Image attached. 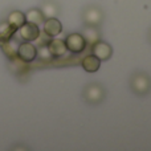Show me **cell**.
<instances>
[{
  "instance_id": "obj_7",
  "label": "cell",
  "mask_w": 151,
  "mask_h": 151,
  "mask_svg": "<svg viewBox=\"0 0 151 151\" xmlns=\"http://www.w3.org/2000/svg\"><path fill=\"white\" fill-rule=\"evenodd\" d=\"M99 66H101V60H99L98 57H96L94 55L86 56L82 60V68L85 69L86 72H89V73L97 72L99 69Z\"/></svg>"
},
{
  "instance_id": "obj_11",
  "label": "cell",
  "mask_w": 151,
  "mask_h": 151,
  "mask_svg": "<svg viewBox=\"0 0 151 151\" xmlns=\"http://www.w3.org/2000/svg\"><path fill=\"white\" fill-rule=\"evenodd\" d=\"M37 56H40V58L44 61H49L52 60L53 56L50 55V52L48 50V48H40L39 50H37Z\"/></svg>"
},
{
  "instance_id": "obj_1",
  "label": "cell",
  "mask_w": 151,
  "mask_h": 151,
  "mask_svg": "<svg viewBox=\"0 0 151 151\" xmlns=\"http://www.w3.org/2000/svg\"><path fill=\"white\" fill-rule=\"evenodd\" d=\"M17 57L24 63H32L37 57V49L31 41H25L17 47Z\"/></svg>"
},
{
  "instance_id": "obj_3",
  "label": "cell",
  "mask_w": 151,
  "mask_h": 151,
  "mask_svg": "<svg viewBox=\"0 0 151 151\" xmlns=\"http://www.w3.org/2000/svg\"><path fill=\"white\" fill-rule=\"evenodd\" d=\"M20 36L25 41H35V40H37L40 36L39 25H36L33 23H29V21H25L20 27Z\"/></svg>"
},
{
  "instance_id": "obj_6",
  "label": "cell",
  "mask_w": 151,
  "mask_h": 151,
  "mask_svg": "<svg viewBox=\"0 0 151 151\" xmlns=\"http://www.w3.org/2000/svg\"><path fill=\"white\" fill-rule=\"evenodd\" d=\"M47 48H48V50L50 52V55H52L53 57H60V56H64V55H65V52L68 50V49H66L65 41L58 40V39L52 40V41L48 44Z\"/></svg>"
},
{
  "instance_id": "obj_2",
  "label": "cell",
  "mask_w": 151,
  "mask_h": 151,
  "mask_svg": "<svg viewBox=\"0 0 151 151\" xmlns=\"http://www.w3.org/2000/svg\"><path fill=\"white\" fill-rule=\"evenodd\" d=\"M66 49H69L73 53H81L86 47V40L82 35L80 33H72L65 39Z\"/></svg>"
},
{
  "instance_id": "obj_4",
  "label": "cell",
  "mask_w": 151,
  "mask_h": 151,
  "mask_svg": "<svg viewBox=\"0 0 151 151\" xmlns=\"http://www.w3.org/2000/svg\"><path fill=\"white\" fill-rule=\"evenodd\" d=\"M93 55L98 57L99 60H107L111 56V47L106 42H96L93 47Z\"/></svg>"
},
{
  "instance_id": "obj_10",
  "label": "cell",
  "mask_w": 151,
  "mask_h": 151,
  "mask_svg": "<svg viewBox=\"0 0 151 151\" xmlns=\"http://www.w3.org/2000/svg\"><path fill=\"white\" fill-rule=\"evenodd\" d=\"M15 29H16L15 27L8 24V21L0 23V37H11L12 33L15 32Z\"/></svg>"
},
{
  "instance_id": "obj_5",
  "label": "cell",
  "mask_w": 151,
  "mask_h": 151,
  "mask_svg": "<svg viewBox=\"0 0 151 151\" xmlns=\"http://www.w3.org/2000/svg\"><path fill=\"white\" fill-rule=\"evenodd\" d=\"M61 31H63V25L57 19H48L47 21H44V32L48 36L55 37L60 35Z\"/></svg>"
},
{
  "instance_id": "obj_9",
  "label": "cell",
  "mask_w": 151,
  "mask_h": 151,
  "mask_svg": "<svg viewBox=\"0 0 151 151\" xmlns=\"http://www.w3.org/2000/svg\"><path fill=\"white\" fill-rule=\"evenodd\" d=\"M25 20L29 21V23H33L36 25L41 24L44 21V15L40 12L39 9H29L28 12L25 13Z\"/></svg>"
},
{
  "instance_id": "obj_8",
  "label": "cell",
  "mask_w": 151,
  "mask_h": 151,
  "mask_svg": "<svg viewBox=\"0 0 151 151\" xmlns=\"http://www.w3.org/2000/svg\"><path fill=\"white\" fill-rule=\"evenodd\" d=\"M8 24H11L12 27H15L16 29L20 28L24 23H25V13L20 12V11H13L8 15Z\"/></svg>"
}]
</instances>
